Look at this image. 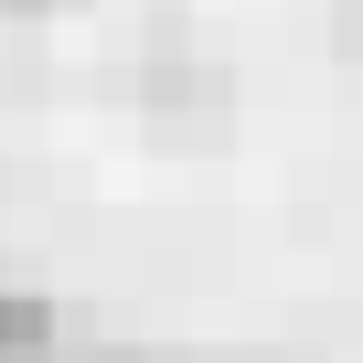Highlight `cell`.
<instances>
[{
  "instance_id": "6da1fadb",
  "label": "cell",
  "mask_w": 363,
  "mask_h": 363,
  "mask_svg": "<svg viewBox=\"0 0 363 363\" xmlns=\"http://www.w3.org/2000/svg\"><path fill=\"white\" fill-rule=\"evenodd\" d=\"M0 363H54V299L0 289Z\"/></svg>"
},
{
  "instance_id": "7a4b0ae2",
  "label": "cell",
  "mask_w": 363,
  "mask_h": 363,
  "mask_svg": "<svg viewBox=\"0 0 363 363\" xmlns=\"http://www.w3.org/2000/svg\"><path fill=\"white\" fill-rule=\"evenodd\" d=\"M342 11V54H363V0H331Z\"/></svg>"
},
{
  "instance_id": "3957f363",
  "label": "cell",
  "mask_w": 363,
  "mask_h": 363,
  "mask_svg": "<svg viewBox=\"0 0 363 363\" xmlns=\"http://www.w3.org/2000/svg\"><path fill=\"white\" fill-rule=\"evenodd\" d=\"M86 363H150V352H86Z\"/></svg>"
}]
</instances>
